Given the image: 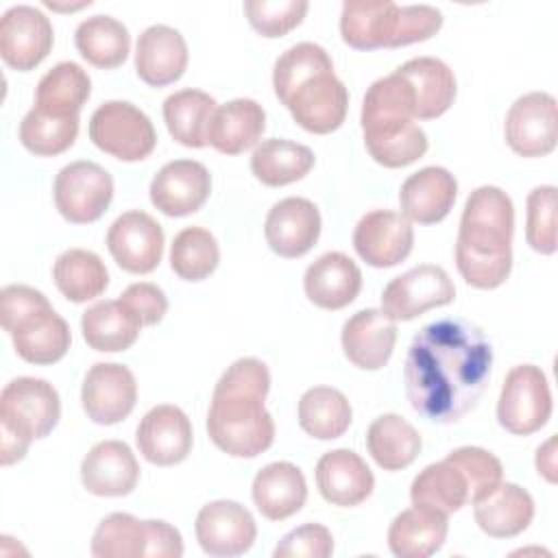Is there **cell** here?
<instances>
[{
	"mask_svg": "<svg viewBox=\"0 0 558 558\" xmlns=\"http://www.w3.org/2000/svg\"><path fill=\"white\" fill-rule=\"evenodd\" d=\"M493 347L466 318L427 323L412 338L403 381L414 412L440 425L458 423L480 401L490 379Z\"/></svg>",
	"mask_w": 558,
	"mask_h": 558,
	"instance_id": "cell-1",
	"label": "cell"
},
{
	"mask_svg": "<svg viewBox=\"0 0 558 558\" xmlns=\"http://www.w3.org/2000/svg\"><path fill=\"white\" fill-rule=\"evenodd\" d=\"M268 390L270 373L257 357H240L220 375L207 412V434L220 451L255 458L272 445L275 421L264 408Z\"/></svg>",
	"mask_w": 558,
	"mask_h": 558,
	"instance_id": "cell-2",
	"label": "cell"
},
{
	"mask_svg": "<svg viewBox=\"0 0 558 558\" xmlns=\"http://www.w3.org/2000/svg\"><path fill=\"white\" fill-rule=\"evenodd\" d=\"M512 233V198L497 185L473 190L464 203L456 240V266L471 288L493 290L508 279Z\"/></svg>",
	"mask_w": 558,
	"mask_h": 558,
	"instance_id": "cell-3",
	"label": "cell"
},
{
	"mask_svg": "<svg viewBox=\"0 0 558 558\" xmlns=\"http://www.w3.org/2000/svg\"><path fill=\"white\" fill-rule=\"evenodd\" d=\"M360 124L368 155L384 168L410 166L427 153V135L414 122L412 87L397 72L366 89Z\"/></svg>",
	"mask_w": 558,
	"mask_h": 558,
	"instance_id": "cell-4",
	"label": "cell"
},
{
	"mask_svg": "<svg viewBox=\"0 0 558 558\" xmlns=\"http://www.w3.org/2000/svg\"><path fill=\"white\" fill-rule=\"evenodd\" d=\"M440 26L442 13L429 4L347 0L340 13L342 41L355 50L410 46L434 37Z\"/></svg>",
	"mask_w": 558,
	"mask_h": 558,
	"instance_id": "cell-5",
	"label": "cell"
},
{
	"mask_svg": "<svg viewBox=\"0 0 558 558\" xmlns=\"http://www.w3.org/2000/svg\"><path fill=\"white\" fill-rule=\"evenodd\" d=\"M57 388L39 377H15L0 395V429L26 442L46 438L59 423Z\"/></svg>",
	"mask_w": 558,
	"mask_h": 558,
	"instance_id": "cell-6",
	"label": "cell"
},
{
	"mask_svg": "<svg viewBox=\"0 0 558 558\" xmlns=\"http://www.w3.org/2000/svg\"><path fill=\"white\" fill-rule=\"evenodd\" d=\"M89 140L120 161H142L157 144L150 118L126 100H107L89 118Z\"/></svg>",
	"mask_w": 558,
	"mask_h": 558,
	"instance_id": "cell-7",
	"label": "cell"
},
{
	"mask_svg": "<svg viewBox=\"0 0 558 558\" xmlns=\"http://www.w3.org/2000/svg\"><path fill=\"white\" fill-rule=\"evenodd\" d=\"M551 390L545 373L534 364L512 366L504 379L497 421L514 436H530L547 425L551 416Z\"/></svg>",
	"mask_w": 558,
	"mask_h": 558,
	"instance_id": "cell-8",
	"label": "cell"
},
{
	"mask_svg": "<svg viewBox=\"0 0 558 558\" xmlns=\"http://www.w3.org/2000/svg\"><path fill=\"white\" fill-rule=\"evenodd\" d=\"M52 196L68 222L89 225L107 211L113 198V179L94 161H72L54 177Z\"/></svg>",
	"mask_w": 558,
	"mask_h": 558,
	"instance_id": "cell-9",
	"label": "cell"
},
{
	"mask_svg": "<svg viewBox=\"0 0 558 558\" xmlns=\"http://www.w3.org/2000/svg\"><path fill=\"white\" fill-rule=\"evenodd\" d=\"M456 286L447 270L421 264L395 277L381 292V312L397 320H412L427 310L453 303Z\"/></svg>",
	"mask_w": 558,
	"mask_h": 558,
	"instance_id": "cell-10",
	"label": "cell"
},
{
	"mask_svg": "<svg viewBox=\"0 0 558 558\" xmlns=\"http://www.w3.org/2000/svg\"><path fill=\"white\" fill-rule=\"evenodd\" d=\"M508 146L521 157H545L558 142L556 98L547 92H530L519 96L504 122Z\"/></svg>",
	"mask_w": 558,
	"mask_h": 558,
	"instance_id": "cell-11",
	"label": "cell"
},
{
	"mask_svg": "<svg viewBox=\"0 0 558 558\" xmlns=\"http://www.w3.org/2000/svg\"><path fill=\"white\" fill-rule=\"evenodd\" d=\"M281 105L288 107L294 122L316 135H327L347 118L349 92L333 70L318 72L303 81Z\"/></svg>",
	"mask_w": 558,
	"mask_h": 558,
	"instance_id": "cell-12",
	"label": "cell"
},
{
	"mask_svg": "<svg viewBox=\"0 0 558 558\" xmlns=\"http://www.w3.org/2000/svg\"><path fill=\"white\" fill-rule=\"evenodd\" d=\"M107 248L122 270L131 275H148L161 262L163 229L142 209L124 211L107 231Z\"/></svg>",
	"mask_w": 558,
	"mask_h": 558,
	"instance_id": "cell-13",
	"label": "cell"
},
{
	"mask_svg": "<svg viewBox=\"0 0 558 558\" xmlns=\"http://www.w3.org/2000/svg\"><path fill=\"white\" fill-rule=\"evenodd\" d=\"M194 532L205 554L231 558L242 556L253 547L257 525L253 514L242 504L216 499L198 510Z\"/></svg>",
	"mask_w": 558,
	"mask_h": 558,
	"instance_id": "cell-14",
	"label": "cell"
},
{
	"mask_svg": "<svg viewBox=\"0 0 558 558\" xmlns=\"http://www.w3.org/2000/svg\"><path fill=\"white\" fill-rule=\"evenodd\" d=\"M52 24L39 9L15 4L4 11L0 20V54L9 68L17 72L37 68L52 50Z\"/></svg>",
	"mask_w": 558,
	"mask_h": 558,
	"instance_id": "cell-15",
	"label": "cell"
},
{
	"mask_svg": "<svg viewBox=\"0 0 558 558\" xmlns=\"http://www.w3.org/2000/svg\"><path fill=\"white\" fill-rule=\"evenodd\" d=\"M137 401V381L131 368L116 362L94 364L81 386V405L98 425L124 421Z\"/></svg>",
	"mask_w": 558,
	"mask_h": 558,
	"instance_id": "cell-16",
	"label": "cell"
},
{
	"mask_svg": "<svg viewBox=\"0 0 558 558\" xmlns=\"http://www.w3.org/2000/svg\"><path fill=\"white\" fill-rule=\"evenodd\" d=\"M414 246L412 222L390 209H375L360 218L353 231V248L373 268L401 264Z\"/></svg>",
	"mask_w": 558,
	"mask_h": 558,
	"instance_id": "cell-17",
	"label": "cell"
},
{
	"mask_svg": "<svg viewBox=\"0 0 558 558\" xmlns=\"http://www.w3.org/2000/svg\"><path fill=\"white\" fill-rule=\"evenodd\" d=\"M135 442L144 460L157 466H174L183 462L194 442L187 414L170 403L150 408L137 425Z\"/></svg>",
	"mask_w": 558,
	"mask_h": 558,
	"instance_id": "cell-18",
	"label": "cell"
},
{
	"mask_svg": "<svg viewBox=\"0 0 558 558\" xmlns=\"http://www.w3.org/2000/svg\"><path fill=\"white\" fill-rule=\"evenodd\" d=\"M211 192L209 170L194 159H174L153 177L150 203L166 216L183 218L198 211Z\"/></svg>",
	"mask_w": 558,
	"mask_h": 558,
	"instance_id": "cell-19",
	"label": "cell"
},
{
	"mask_svg": "<svg viewBox=\"0 0 558 558\" xmlns=\"http://www.w3.org/2000/svg\"><path fill=\"white\" fill-rule=\"evenodd\" d=\"M320 211L303 196H288L275 203L264 222V235L272 253L286 259L303 257L318 242Z\"/></svg>",
	"mask_w": 558,
	"mask_h": 558,
	"instance_id": "cell-20",
	"label": "cell"
},
{
	"mask_svg": "<svg viewBox=\"0 0 558 558\" xmlns=\"http://www.w3.org/2000/svg\"><path fill=\"white\" fill-rule=\"evenodd\" d=\"M140 464L122 440L96 442L81 462V482L96 497H124L135 490Z\"/></svg>",
	"mask_w": 558,
	"mask_h": 558,
	"instance_id": "cell-21",
	"label": "cell"
},
{
	"mask_svg": "<svg viewBox=\"0 0 558 558\" xmlns=\"http://www.w3.org/2000/svg\"><path fill=\"white\" fill-rule=\"evenodd\" d=\"M340 340L342 351L353 366L362 371H377L388 364L395 351L397 323L381 310H360L344 320Z\"/></svg>",
	"mask_w": 558,
	"mask_h": 558,
	"instance_id": "cell-22",
	"label": "cell"
},
{
	"mask_svg": "<svg viewBox=\"0 0 558 558\" xmlns=\"http://www.w3.org/2000/svg\"><path fill=\"white\" fill-rule=\"evenodd\" d=\"M187 44L183 35L166 24L148 26L135 44V72L150 87L179 81L187 68Z\"/></svg>",
	"mask_w": 558,
	"mask_h": 558,
	"instance_id": "cell-23",
	"label": "cell"
},
{
	"mask_svg": "<svg viewBox=\"0 0 558 558\" xmlns=\"http://www.w3.org/2000/svg\"><path fill=\"white\" fill-rule=\"evenodd\" d=\"M316 486L325 501L340 508H353L371 497L375 477L355 451L333 449L323 453L316 464Z\"/></svg>",
	"mask_w": 558,
	"mask_h": 558,
	"instance_id": "cell-24",
	"label": "cell"
},
{
	"mask_svg": "<svg viewBox=\"0 0 558 558\" xmlns=\"http://www.w3.org/2000/svg\"><path fill=\"white\" fill-rule=\"evenodd\" d=\"M458 196L456 177L440 166H427L410 174L399 190L401 214L410 222L436 225L451 211Z\"/></svg>",
	"mask_w": 558,
	"mask_h": 558,
	"instance_id": "cell-25",
	"label": "cell"
},
{
	"mask_svg": "<svg viewBox=\"0 0 558 558\" xmlns=\"http://www.w3.org/2000/svg\"><path fill=\"white\" fill-rule=\"evenodd\" d=\"M362 288V270L357 264L340 253L329 251L312 262L303 277L305 296L320 310H342L355 301Z\"/></svg>",
	"mask_w": 558,
	"mask_h": 558,
	"instance_id": "cell-26",
	"label": "cell"
},
{
	"mask_svg": "<svg viewBox=\"0 0 558 558\" xmlns=\"http://www.w3.org/2000/svg\"><path fill=\"white\" fill-rule=\"evenodd\" d=\"M251 495L262 517L268 521H283L305 506L307 482L296 464L270 462L253 477Z\"/></svg>",
	"mask_w": 558,
	"mask_h": 558,
	"instance_id": "cell-27",
	"label": "cell"
},
{
	"mask_svg": "<svg viewBox=\"0 0 558 558\" xmlns=\"http://www.w3.org/2000/svg\"><path fill=\"white\" fill-rule=\"evenodd\" d=\"M473 517L484 534L512 538L532 523L534 499L519 484L501 480L488 495L473 501Z\"/></svg>",
	"mask_w": 558,
	"mask_h": 558,
	"instance_id": "cell-28",
	"label": "cell"
},
{
	"mask_svg": "<svg viewBox=\"0 0 558 558\" xmlns=\"http://www.w3.org/2000/svg\"><path fill=\"white\" fill-rule=\"evenodd\" d=\"M408 81L414 94V118H440L456 100L453 70L436 57H414L395 70Z\"/></svg>",
	"mask_w": 558,
	"mask_h": 558,
	"instance_id": "cell-29",
	"label": "cell"
},
{
	"mask_svg": "<svg viewBox=\"0 0 558 558\" xmlns=\"http://www.w3.org/2000/svg\"><path fill=\"white\" fill-rule=\"evenodd\" d=\"M447 532V514L425 506H412L392 519L388 547L397 558H427L442 547Z\"/></svg>",
	"mask_w": 558,
	"mask_h": 558,
	"instance_id": "cell-30",
	"label": "cell"
},
{
	"mask_svg": "<svg viewBox=\"0 0 558 558\" xmlns=\"http://www.w3.org/2000/svg\"><path fill=\"white\" fill-rule=\"evenodd\" d=\"M266 111L253 98H235L220 105L209 129V144L222 155H240L262 140Z\"/></svg>",
	"mask_w": 558,
	"mask_h": 558,
	"instance_id": "cell-31",
	"label": "cell"
},
{
	"mask_svg": "<svg viewBox=\"0 0 558 558\" xmlns=\"http://www.w3.org/2000/svg\"><path fill=\"white\" fill-rule=\"evenodd\" d=\"M140 318L118 299L98 301L81 316V331L85 342L100 353L126 351L135 344L142 331Z\"/></svg>",
	"mask_w": 558,
	"mask_h": 558,
	"instance_id": "cell-32",
	"label": "cell"
},
{
	"mask_svg": "<svg viewBox=\"0 0 558 558\" xmlns=\"http://www.w3.org/2000/svg\"><path fill=\"white\" fill-rule=\"evenodd\" d=\"M218 102L201 89H179L163 100V120L170 135L187 148L209 144V129Z\"/></svg>",
	"mask_w": 558,
	"mask_h": 558,
	"instance_id": "cell-33",
	"label": "cell"
},
{
	"mask_svg": "<svg viewBox=\"0 0 558 558\" xmlns=\"http://www.w3.org/2000/svg\"><path fill=\"white\" fill-rule=\"evenodd\" d=\"M423 440L412 423L399 414L377 416L366 432V449L384 471H401L421 453Z\"/></svg>",
	"mask_w": 558,
	"mask_h": 558,
	"instance_id": "cell-34",
	"label": "cell"
},
{
	"mask_svg": "<svg viewBox=\"0 0 558 558\" xmlns=\"http://www.w3.org/2000/svg\"><path fill=\"white\" fill-rule=\"evenodd\" d=\"M89 94V74L74 61H61L41 76L35 92V109L54 118H74Z\"/></svg>",
	"mask_w": 558,
	"mask_h": 558,
	"instance_id": "cell-35",
	"label": "cell"
},
{
	"mask_svg": "<svg viewBox=\"0 0 558 558\" xmlns=\"http://www.w3.org/2000/svg\"><path fill=\"white\" fill-rule=\"evenodd\" d=\"M15 353L37 366L59 362L72 342L68 323L52 310H44L11 333Z\"/></svg>",
	"mask_w": 558,
	"mask_h": 558,
	"instance_id": "cell-36",
	"label": "cell"
},
{
	"mask_svg": "<svg viewBox=\"0 0 558 558\" xmlns=\"http://www.w3.org/2000/svg\"><path fill=\"white\" fill-rule=\"evenodd\" d=\"M314 153L299 142L264 140L251 155V172L268 187H281L301 181L314 168Z\"/></svg>",
	"mask_w": 558,
	"mask_h": 558,
	"instance_id": "cell-37",
	"label": "cell"
},
{
	"mask_svg": "<svg viewBox=\"0 0 558 558\" xmlns=\"http://www.w3.org/2000/svg\"><path fill=\"white\" fill-rule=\"evenodd\" d=\"M74 46L87 63L100 70H113L126 61L131 35L129 28L116 17L92 15L76 26Z\"/></svg>",
	"mask_w": 558,
	"mask_h": 558,
	"instance_id": "cell-38",
	"label": "cell"
},
{
	"mask_svg": "<svg viewBox=\"0 0 558 558\" xmlns=\"http://www.w3.org/2000/svg\"><path fill=\"white\" fill-rule=\"evenodd\" d=\"M57 290L72 303H85L100 296L109 286V272L100 255L87 248L63 251L52 266Z\"/></svg>",
	"mask_w": 558,
	"mask_h": 558,
	"instance_id": "cell-39",
	"label": "cell"
},
{
	"mask_svg": "<svg viewBox=\"0 0 558 558\" xmlns=\"http://www.w3.org/2000/svg\"><path fill=\"white\" fill-rule=\"evenodd\" d=\"M353 421V410L344 392L331 386H314L299 399V425L318 440L340 438Z\"/></svg>",
	"mask_w": 558,
	"mask_h": 558,
	"instance_id": "cell-40",
	"label": "cell"
},
{
	"mask_svg": "<svg viewBox=\"0 0 558 558\" xmlns=\"http://www.w3.org/2000/svg\"><path fill=\"white\" fill-rule=\"evenodd\" d=\"M410 499L412 506H425L449 517L469 504L466 480L460 469L445 458L440 462L427 464L414 477L410 486Z\"/></svg>",
	"mask_w": 558,
	"mask_h": 558,
	"instance_id": "cell-41",
	"label": "cell"
},
{
	"mask_svg": "<svg viewBox=\"0 0 558 558\" xmlns=\"http://www.w3.org/2000/svg\"><path fill=\"white\" fill-rule=\"evenodd\" d=\"M150 525L129 512L107 514L94 536L92 556L96 558H148Z\"/></svg>",
	"mask_w": 558,
	"mask_h": 558,
	"instance_id": "cell-42",
	"label": "cell"
},
{
	"mask_svg": "<svg viewBox=\"0 0 558 558\" xmlns=\"http://www.w3.org/2000/svg\"><path fill=\"white\" fill-rule=\"evenodd\" d=\"M220 262V248L214 233L205 227L181 229L170 246V268L183 281L207 279Z\"/></svg>",
	"mask_w": 558,
	"mask_h": 558,
	"instance_id": "cell-43",
	"label": "cell"
},
{
	"mask_svg": "<svg viewBox=\"0 0 558 558\" xmlns=\"http://www.w3.org/2000/svg\"><path fill=\"white\" fill-rule=\"evenodd\" d=\"M78 135V116L54 118L39 109H31L20 122L22 146L37 157H54L65 153Z\"/></svg>",
	"mask_w": 558,
	"mask_h": 558,
	"instance_id": "cell-44",
	"label": "cell"
},
{
	"mask_svg": "<svg viewBox=\"0 0 558 558\" xmlns=\"http://www.w3.org/2000/svg\"><path fill=\"white\" fill-rule=\"evenodd\" d=\"M327 70H333V61L323 46L312 41L294 44L275 61V70H272L275 96L283 102L303 81Z\"/></svg>",
	"mask_w": 558,
	"mask_h": 558,
	"instance_id": "cell-45",
	"label": "cell"
},
{
	"mask_svg": "<svg viewBox=\"0 0 558 558\" xmlns=\"http://www.w3.org/2000/svg\"><path fill=\"white\" fill-rule=\"evenodd\" d=\"M556 192L554 185H538L525 203V240L541 255H554L558 248Z\"/></svg>",
	"mask_w": 558,
	"mask_h": 558,
	"instance_id": "cell-46",
	"label": "cell"
},
{
	"mask_svg": "<svg viewBox=\"0 0 558 558\" xmlns=\"http://www.w3.org/2000/svg\"><path fill=\"white\" fill-rule=\"evenodd\" d=\"M447 460L464 475L471 504L488 495L504 480V466L499 458L482 447H458L447 453Z\"/></svg>",
	"mask_w": 558,
	"mask_h": 558,
	"instance_id": "cell-47",
	"label": "cell"
},
{
	"mask_svg": "<svg viewBox=\"0 0 558 558\" xmlns=\"http://www.w3.org/2000/svg\"><path fill=\"white\" fill-rule=\"evenodd\" d=\"M310 4L305 0H246L244 13L251 26L268 39H277L296 28Z\"/></svg>",
	"mask_w": 558,
	"mask_h": 558,
	"instance_id": "cell-48",
	"label": "cell"
},
{
	"mask_svg": "<svg viewBox=\"0 0 558 558\" xmlns=\"http://www.w3.org/2000/svg\"><path fill=\"white\" fill-rule=\"evenodd\" d=\"M46 307H52L48 296L31 286L11 283L0 290V323L7 333L15 331L20 323L24 325L28 316L33 318Z\"/></svg>",
	"mask_w": 558,
	"mask_h": 558,
	"instance_id": "cell-49",
	"label": "cell"
},
{
	"mask_svg": "<svg viewBox=\"0 0 558 558\" xmlns=\"http://www.w3.org/2000/svg\"><path fill=\"white\" fill-rule=\"evenodd\" d=\"M333 551V536L320 523H303L288 532L275 547V558H327Z\"/></svg>",
	"mask_w": 558,
	"mask_h": 558,
	"instance_id": "cell-50",
	"label": "cell"
},
{
	"mask_svg": "<svg viewBox=\"0 0 558 558\" xmlns=\"http://www.w3.org/2000/svg\"><path fill=\"white\" fill-rule=\"evenodd\" d=\"M120 301L140 318L144 327L161 323L168 312V299L163 290L150 281L131 283L122 294Z\"/></svg>",
	"mask_w": 558,
	"mask_h": 558,
	"instance_id": "cell-51",
	"label": "cell"
},
{
	"mask_svg": "<svg viewBox=\"0 0 558 558\" xmlns=\"http://www.w3.org/2000/svg\"><path fill=\"white\" fill-rule=\"evenodd\" d=\"M536 471L543 475L549 484L556 482V438H547L538 449H536Z\"/></svg>",
	"mask_w": 558,
	"mask_h": 558,
	"instance_id": "cell-52",
	"label": "cell"
}]
</instances>
